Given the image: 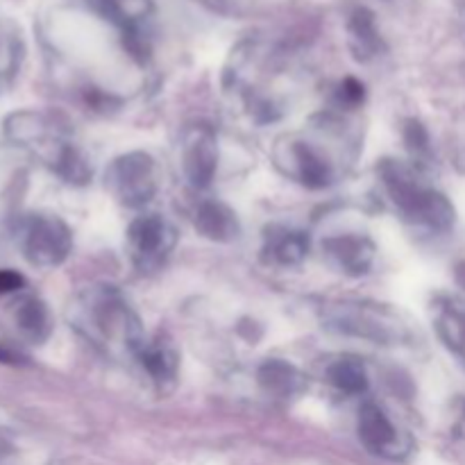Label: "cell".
<instances>
[{
    "instance_id": "1",
    "label": "cell",
    "mask_w": 465,
    "mask_h": 465,
    "mask_svg": "<svg viewBox=\"0 0 465 465\" xmlns=\"http://www.w3.org/2000/svg\"><path fill=\"white\" fill-rule=\"evenodd\" d=\"M77 334L114 361L139 359L145 345L143 322L116 286H89L68 304Z\"/></svg>"
},
{
    "instance_id": "2",
    "label": "cell",
    "mask_w": 465,
    "mask_h": 465,
    "mask_svg": "<svg viewBox=\"0 0 465 465\" xmlns=\"http://www.w3.org/2000/svg\"><path fill=\"white\" fill-rule=\"evenodd\" d=\"M5 134L25 145L45 166L53 168L68 184H86L91 180L89 159L64 136L62 127L39 112H18L5 121Z\"/></svg>"
},
{
    "instance_id": "3",
    "label": "cell",
    "mask_w": 465,
    "mask_h": 465,
    "mask_svg": "<svg viewBox=\"0 0 465 465\" xmlns=\"http://www.w3.org/2000/svg\"><path fill=\"white\" fill-rule=\"evenodd\" d=\"M380 175L391 203L409 223L431 232H448L454 225L457 212L452 203L440 191L422 184L411 168L398 162H384Z\"/></svg>"
},
{
    "instance_id": "4",
    "label": "cell",
    "mask_w": 465,
    "mask_h": 465,
    "mask_svg": "<svg viewBox=\"0 0 465 465\" xmlns=\"http://www.w3.org/2000/svg\"><path fill=\"white\" fill-rule=\"evenodd\" d=\"M325 321L339 334L357 336L377 345H393L407 339V327L395 312L384 304L368 302H339L330 304Z\"/></svg>"
},
{
    "instance_id": "5",
    "label": "cell",
    "mask_w": 465,
    "mask_h": 465,
    "mask_svg": "<svg viewBox=\"0 0 465 465\" xmlns=\"http://www.w3.org/2000/svg\"><path fill=\"white\" fill-rule=\"evenodd\" d=\"M23 257L35 268H57L73 250L71 227L54 213H30L18 227Z\"/></svg>"
},
{
    "instance_id": "6",
    "label": "cell",
    "mask_w": 465,
    "mask_h": 465,
    "mask_svg": "<svg viewBox=\"0 0 465 465\" xmlns=\"http://www.w3.org/2000/svg\"><path fill=\"white\" fill-rule=\"evenodd\" d=\"M104 186L123 207H143L159 189L157 162L141 150L121 154L109 163L104 173Z\"/></svg>"
},
{
    "instance_id": "7",
    "label": "cell",
    "mask_w": 465,
    "mask_h": 465,
    "mask_svg": "<svg viewBox=\"0 0 465 465\" xmlns=\"http://www.w3.org/2000/svg\"><path fill=\"white\" fill-rule=\"evenodd\" d=\"M177 245V232L159 213L134 218L127 227V252L141 272H154L166 263Z\"/></svg>"
},
{
    "instance_id": "8",
    "label": "cell",
    "mask_w": 465,
    "mask_h": 465,
    "mask_svg": "<svg viewBox=\"0 0 465 465\" xmlns=\"http://www.w3.org/2000/svg\"><path fill=\"white\" fill-rule=\"evenodd\" d=\"M359 439L363 448L375 457L389 459V461H402L413 452V439L407 431L400 430L389 413L377 404L366 402L359 409Z\"/></svg>"
},
{
    "instance_id": "9",
    "label": "cell",
    "mask_w": 465,
    "mask_h": 465,
    "mask_svg": "<svg viewBox=\"0 0 465 465\" xmlns=\"http://www.w3.org/2000/svg\"><path fill=\"white\" fill-rule=\"evenodd\" d=\"M182 168L195 189H207L218 171V141L209 125H191L182 136Z\"/></svg>"
},
{
    "instance_id": "10",
    "label": "cell",
    "mask_w": 465,
    "mask_h": 465,
    "mask_svg": "<svg viewBox=\"0 0 465 465\" xmlns=\"http://www.w3.org/2000/svg\"><path fill=\"white\" fill-rule=\"evenodd\" d=\"M277 159H280V166H284L293 180L309 186V189H325L336 177L330 159L309 141L298 139L280 145Z\"/></svg>"
},
{
    "instance_id": "11",
    "label": "cell",
    "mask_w": 465,
    "mask_h": 465,
    "mask_svg": "<svg viewBox=\"0 0 465 465\" xmlns=\"http://www.w3.org/2000/svg\"><path fill=\"white\" fill-rule=\"evenodd\" d=\"M327 259L345 275H366L375 262V243L363 234L330 236L322 243Z\"/></svg>"
},
{
    "instance_id": "12",
    "label": "cell",
    "mask_w": 465,
    "mask_h": 465,
    "mask_svg": "<svg viewBox=\"0 0 465 465\" xmlns=\"http://www.w3.org/2000/svg\"><path fill=\"white\" fill-rule=\"evenodd\" d=\"M309 248H312V241H309L307 232L302 230L272 225L263 234V257H266L268 263H275V266H300L307 259Z\"/></svg>"
},
{
    "instance_id": "13",
    "label": "cell",
    "mask_w": 465,
    "mask_h": 465,
    "mask_svg": "<svg viewBox=\"0 0 465 465\" xmlns=\"http://www.w3.org/2000/svg\"><path fill=\"white\" fill-rule=\"evenodd\" d=\"M257 384L275 400H295L309 389L307 375L284 359L263 361L257 371Z\"/></svg>"
},
{
    "instance_id": "14",
    "label": "cell",
    "mask_w": 465,
    "mask_h": 465,
    "mask_svg": "<svg viewBox=\"0 0 465 465\" xmlns=\"http://www.w3.org/2000/svg\"><path fill=\"white\" fill-rule=\"evenodd\" d=\"M104 12L125 30L134 53L145 48V25L153 16V0H100Z\"/></svg>"
},
{
    "instance_id": "15",
    "label": "cell",
    "mask_w": 465,
    "mask_h": 465,
    "mask_svg": "<svg viewBox=\"0 0 465 465\" xmlns=\"http://www.w3.org/2000/svg\"><path fill=\"white\" fill-rule=\"evenodd\" d=\"M12 321L21 339L27 343H45L53 334V316H50L48 304L35 295H25L14 302Z\"/></svg>"
},
{
    "instance_id": "16",
    "label": "cell",
    "mask_w": 465,
    "mask_h": 465,
    "mask_svg": "<svg viewBox=\"0 0 465 465\" xmlns=\"http://www.w3.org/2000/svg\"><path fill=\"white\" fill-rule=\"evenodd\" d=\"M195 230L209 241L216 243H230L241 234V223L236 218L234 209L227 207L218 200H204L195 212Z\"/></svg>"
},
{
    "instance_id": "17",
    "label": "cell",
    "mask_w": 465,
    "mask_h": 465,
    "mask_svg": "<svg viewBox=\"0 0 465 465\" xmlns=\"http://www.w3.org/2000/svg\"><path fill=\"white\" fill-rule=\"evenodd\" d=\"M436 330L443 343L465 363V300L443 298L434 312Z\"/></svg>"
},
{
    "instance_id": "18",
    "label": "cell",
    "mask_w": 465,
    "mask_h": 465,
    "mask_svg": "<svg viewBox=\"0 0 465 465\" xmlns=\"http://www.w3.org/2000/svg\"><path fill=\"white\" fill-rule=\"evenodd\" d=\"M139 361L143 371L148 372L150 380L163 389V386L173 384L177 377V366H180V357H177L175 348L168 341H145L143 350L139 354Z\"/></svg>"
},
{
    "instance_id": "19",
    "label": "cell",
    "mask_w": 465,
    "mask_h": 465,
    "mask_svg": "<svg viewBox=\"0 0 465 465\" xmlns=\"http://www.w3.org/2000/svg\"><path fill=\"white\" fill-rule=\"evenodd\" d=\"M348 35H350V48H352L354 57L368 62L381 50V36L377 32L375 18L366 9H357L348 23Z\"/></svg>"
},
{
    "instance_id": "20",
    "label": "cell",
    "mask_w": 465,
    "mask_h": 465,
    "mask_svg": "<svg viewBox=\"0 0 465 465\" xmlns=\"http://www.w3.org/2000/svg\"><path fill=\"white\" fill-rule=\"evenodd\" d=\"M327 381L343 395H363L368 391V371L357 357H341L327 368Z\"/></svg>"
},
{
    "instance_id": "21",
    "label": "cell",
    "mask_w": 465,
    "mask_h": 465,
    "mask_svg": "<svg viewBox=\"0 0 465 465\" xmlns=\"http://www.w3.org/2000/svg\"><path fill=\"white\" fill-rule=\"evenodd\" d=\"M23 50L14 36L0 35V91L7 89L21 66Z\"/></svg>"
},
{
    "instance_id": "22",
    "label": "cell",
    "mask_w": 465,
    "mask_h": 465,
    "mask_svg": "<svg viewBox=\"0 0 465 465\" xmlns=\"http://www.w3.org/2000/svg\"><path fill=\"white\" fill-rule=\"evenodd\" d=\"M363 98H366V89L354 77L343 80L339 84V89H336V103L343 109H357L363 103Z\"/></svg>"
},
{
    "instance_id": "23",
    "label": "cell",
    "mask_w": 465,
    "mask_h": 465,
    "mask_svg": "<svg viewBox=\"0 0 465 465\" xmlns=\"http://www.w3.org/2000/svg\"><path fill=\"white\" fill-rule=\"evenodd\" d=\"M25 289V277L12 268H0V295H12Z\"/></svg>"
},
{
    "instance_id": "24",
    "label": "cell",
    "mask_w": 465,
    "mask_h": 465,
    "mask_svg": "<svg viewBox=\"0 0 465 465\" xmlns=\"http://www.w3.org/2000/svg\"><path fill=\"white\" fill-rule=\"evenodd\" d=\"M14 450H16L14 448V436L9 434L5 427H0V463L7 461V459L14 454Z\"/></svg>"
},
{
    "instance_id": "25",
    "label": "cell",
    "mask_w": 465,
    "mask_h": 465,
    "mask_svg": "<svg viewBox=\"0 0 465 465\" xmlns=\"http://www.w3.org/2000/svg\"><path fill=\"white\" fill-rule=\"evenodd\" d=\"M23 357L16 350H9L5 345H0V363H21Z\"/></svg>"
},
{
    "instance_id": "26",
    "label": "cell",
    "mask_w": 465,
    "mask_h": 465,
    "mask_svg": "<svg viewBox=\"0 0 465 465\" xmlns=\"http://www.w3.org/2000/svg\"><path fill=\"white\" fill-rule=\"evenodd\" d=\"M459 436H461V439L465 440V411L461 416V422H459Z\"/></svg>"
}]
</instances>
